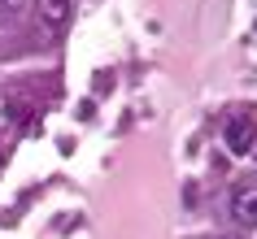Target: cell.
<instances>
[{"instance_id":"cell-1","label":"cell","mask_w":257,"mask_h":239,"mask_svg":"<svg viewBox=\"0 0 257 239\" xmlns=\"http://www.w3.org/2000/svg\"><path fill=\"white\" fill-rule=\"evenodd\" d=\"M222 139H227V152H231V157H248V152L257 148V126H253V118H231L227 131H222Z\"/></svg>"},{"instance_id":"cell-2","label":"cell","mask_w":257,"mask_h":239,"mask_svg":"<svg viewBox=\"0 0 257 239\" xmlns=\"http://www.w3.org/2000/svg\"><path fill=\"white\" fill-rule=\"evenodd\" d=\"M231 217L240 226H257V187H240L231 196Z\"/></svg>"},{"instance_id":"cell-3","label":"cell","mask_w":257,"mask_h":239,"mask_svg":"<svg viewBox=\"0 0 257 239\" xmlns=\"http://www.w3.org/2000/svg\"><path fill=\"white\" fill-rule=\"evenodd\" d=\"M70 9H74V0H40V18L48 22V27H66Z\"/></svg>"},{"instance_id":"cell-4","label":"cell","mask_w":257,"mask_h":239,"mask_svg":"<svg viewBox=\"0 0 257 239\" xmlns=\"http://www.w3.org/2000/svg\"><path fill=\"white\" fill-rule=\"evenodd\" d=\"M27 0H0V9H22Z\"/></svg>"},{"instance_id":"cell-5","label":"cell","mask_w":257,"mask_h":239,"mask_svg":"<svg viewBox=\"0 0 257 239\" xmlns=\"http://www.w3.org/2000/svg\"><path fill=\"white\" fill-rule=\"evenodd\" d=\"M227 239H235V235H227Z\"/></svg>"}]
</instances>
